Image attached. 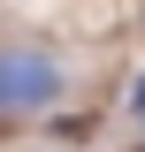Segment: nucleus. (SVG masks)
I'll return each instance as SVG.
<instances>
[{"instance_id": "1", "label": "nucleus", "mask_w": 145, "mask_h": 152, "mask_svg": "<svg viewBox=\"0 0 145 152\" xmlns=\"http://www.w3.org/2000/svg\"><path fill=\"white\" fill-rule=\"evenodd\" d=\"M61 99V61L46 46H0V114H46Z\"/></svg>"}, {"instance_id": "2", "label": "nucleus", "mask_w": 145, "mask_h": 152, "mask_svg": "<svg viewBox=\"0 0 145 152\" xmlns=\"http://www.w3.org/2000/svg\"><path fill=\"white\" fill-rule=\"evenodd\" d=\"M130 114L145 122V69H138V84H130Z\"/></svg>"}]
</instances>
